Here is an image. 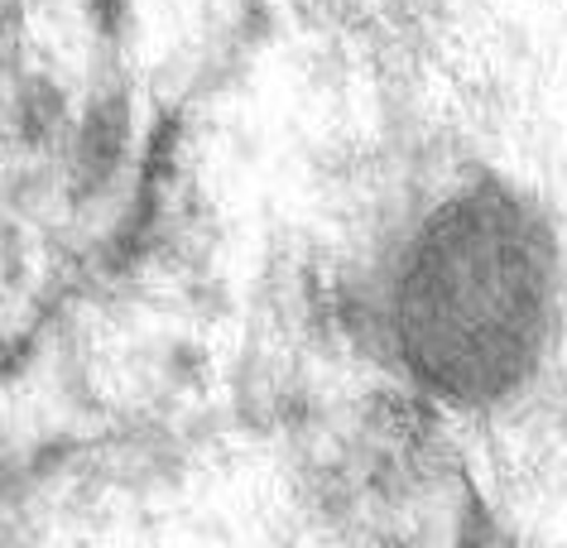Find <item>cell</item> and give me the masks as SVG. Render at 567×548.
Returning <instances> with one entry per match:
<instances>
[{
    "instance_id": "6da1fadb",
    "label": "cell",
    "mask_w": 567,
    "mask_h": 548,
    "mask_svg": "<svg viewBox=\"0 0 567 548\" xmlns=\"http://www.w3.org/2000/svg\"><path fill=\"white\" fill-rule=\"evenodd\" d=\"M380 318L409 375L452 400H495L544 361L558 318V246L505 178L443 188L394 241Z\"/></svg>"
}]
</instances>
